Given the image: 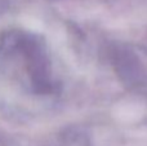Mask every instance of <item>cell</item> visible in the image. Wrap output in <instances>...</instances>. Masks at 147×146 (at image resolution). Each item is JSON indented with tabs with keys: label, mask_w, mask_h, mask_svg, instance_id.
Listing matches in <instances>:
<instances>
[{
	"label": "cell",
	"mask_w": 147,
	"mask_h": 146,
	"mask_svg": "<svg viewBox=\"0 0 147 146\" xmlns=\"http://www.w3.org/2000/svg\"><path fill=\"white\" fill-rule=\"evenodd\" d=\"M111 62L117 78L130 89H140L147 84V71L140 57L132 49L116 45L111 49Z\"/></svg>",
	"instance_id": "obj_1"
}]
</instances>
